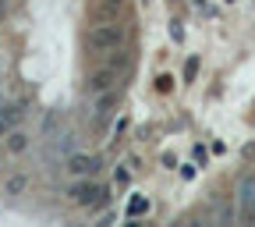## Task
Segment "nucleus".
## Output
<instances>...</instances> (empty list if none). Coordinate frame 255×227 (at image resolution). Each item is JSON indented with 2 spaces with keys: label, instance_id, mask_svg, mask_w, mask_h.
I'll return each mask as SVG.
<instances>
[{
  "label": "nucleus",
  "instance_id": "7ed1b4c3",
  "mask_svg": "<svg viewBox=\"0 0 255 227\" xmlns=\"http://www.w3.org/2000/svg\"><path fill=\"white\" fill-rule=\"evenodd\" d=\"M238 213L245 224H255V178L252 174L241 178V185H238Z\"/></svg>",
  "mask_w": 255,
  "mask_h": 227
},
{
  "label": "nucleus",
  "instance_id": "0eeeda50",
  "mask_svg": "<svg viewBox=\"0 0 255 227\" xmlns=\"http://www.w3.org/2000/svg\"><path fill=\"white\" fill-rule=\"evenodd\" d=\"M18 117H21V110H18V107H0V135L11 132Z\"/></svg>",
  "mask_w": 255,
  "mask_h": 227
},
{
  "label": "nucleus",
  "instance_id": "f03ea898",
  "mask_svg": "<svg viewBox=\"0 0 255 227\" xmlns=\"http://www.w3.org/2000/svg\"><path fill=\"white\" fill-rule=\"evenodd\" d=\"M117 100H121V82L92 96V110H89V117H92V121H103V117H110V110L117 107Z\"/></svg>",
  "mask_w": 255,
  "mask_h": 227
},
{
  "label": "nucleus",
  "instance_id": "1a4fd4ad",
  "mask_svg": "<svg viewBox=\"0 0 255 227\" xmlns=\"http://www.w3.org/2000/svg\"><path fill=\"white\" fill-rule=\"evenodd\" d=\"M142 213H149V199L135 196L131 203H128V217H142Z\"/></svg>",
  "mask_w": 255,
  "mask_h": 227
},
{
  "label": "nucleus",
  "instance_id": "9d476101",
  "mask_svg": "<svg viewBox=\"0 0 255 227\" xmlns=\"http://www.w3.org/2000/svg\"><path fill=\"white\" fill-rule=\"evenodd\" d=\"M21 188H25V178H11V181H7V196H18Z\"/></svg>",
  "mask_w": 255,
  "mask_h": 227
},
{
  "label": "nucleus",
  "instance_id": "f257e3e1",
  "mask_svg": "<svg viewBox=\"0 0 255 227\" xmlns=\"http://www.w3.org/2000/svg\"><path fill=\"white\" fill-rule=\"evenodd\" d=\"M124 39V28L121 25H114V21H107V25H96V28H89V50L92 53H107V50H117V43Z\"/></svg>",
  "mask_w": 255,
  "mask_h": 227
},
{
  "label": "nucleus",
  "instance_id": "39448f33",
  "mask_svg": "<svg viewBox=\"0 0 255 227\" xmlns=\"http://www.w3.org/2000/svg\"><path fill=\"white\" fill-rule=\"evenodd\" d=\"M96 171H100V156H85V153L68 156V174H75V178H92Z\"/></svg>",
  "mask_w": 255,
  "mask_h": 227
},
{
  "label": "nucleus",
  "instance_id": "423d86ee",
  "mask_svg": "<svg viewBox=\"0 0 255 227\" xmlns=\"http://www.w3.org/2000/svg\"><path fill=\"white\" fill-rule=\"evenodd\" d=\"M121 82V75H117V68H100L89 82H85V92L89 96H96V92H103V89H110V85H117Z\"/></svg>",
  "mask_w": 255,
  "mask_h": 227
},
{
  "label": "nucleus",
  "instance_id": "6e6552de",
  "mask_svg": "<svg viewBox=\"0 0 255 227\" xmlns=\"http://www.w3.org/2000/svg\"><path fill=\"white\" fill-rule=\"evenodd\" d=\"M25 149H28V135L18 132V128L7 132V153H25Z\"/></svg>",
  "mask_w": 255,
  "mask_h": 227
},
{
  "label": "nucleus",
  "instance_id": "20e7f679",
  "mask_svg": "<svg viewBox=\"0 0 255 227\" xmlns=\"http://www.w3.org/2000/svg\"><path fill=\"white\" fill-rule=\"evenodd\" d=\"M71 203L75 206H100L103 203V188L96 181H82V185L71 188Z\"/></svg>",
  "mask_w": 255,
  "mask_h": 227
}]
</instances>
